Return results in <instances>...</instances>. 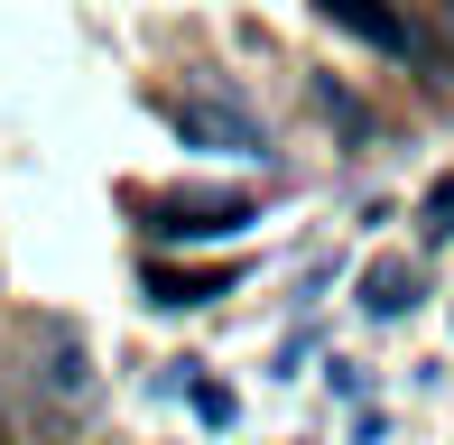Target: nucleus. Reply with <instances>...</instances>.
Returning a JSON list of instances; mask_svg holds the SVG:
<instances>
[{"instance_id":"4","label":"nucleus","mask_w":454,"mask_h":445,"mask_svg":"<svg viewBox=\"0 0 454 445\" xmlns=\"http://www.w3.org/2000/svg\"><path fill=\"white\" fill-rule=\"evenodd\" d=\"M316 10L334 19V28L371 37V47H380V56H418V28H408V19L389 10V0H316Z\"/></svg>"},{"instance_id":"6","label":"nucleus","mask_w":454,"mask_h":445,"mask_svg":"<svg viewBox=\"0 0 454 445\" xmlns=\"http://www.w3.org/2000/svg\"><path fill=\"white\" fill-rule=\"evenodd\" d=\"M47 390H66V399H84L93 390V371H84V343H66L47 325Z\"/></svg>"},{"instance_id":"5","label":"nucleus","mask_w":454,"mask_h":445,"mask_svg":"<svg viewBox=\"0 0 454 445\" xmlns=\"http://www.w3.org/2000/svg\"><path fill=\"white\" fill-rule=\"evenodd\" d=\"M232 288V269H149V307H204Z\"/></svg>"},{"instance_id":"9","label":"nucleus","mask_w":454,"mask_h":445,"mask_svg":"<svg viewBox=\"0 0 454 445\" xmlns=\"http://www.w3.org/2000/svg\"><path fill=\"white\" fill-rule=\"evenodd\" d=\"M445 19H454V0H445Z\"/></svg>"},{"instance_id":"2","label":"nucleus","mask_w":454,"mask_h":445,"mask_svg":"<svg viewBox=\"0 0 454 445\" xmlns=\"http://www.w3.org/2000/svg\"><path fill=\"white\" fill-rule=\"evenodd\" d=\"M241 222H260L251 195H149V232L158 241H223Z\"/></svg>"},{"instance_id":"3","label":"nucleus","mask_w":454,"mask_h":445,"mask_svg":"<svg viewBox=\"0 0 454 445\" xmlns=\"http://www.w3.org/2000/svg\"><path fill=\"white\" fill-rule=\"evenodd\" d=\"M418 297H427V269H418V260H399V251L362 260V278H353V307L371 316V325H399V316H418Z\"/></svg>"},{"instance_id":"8","label":"nucleus","mask_w":454,"mask_h":445,"mask_svg":"<svg viewBox=\"0 0 454 445\" xmlns=\"http://www.w3.org/2000/svg\"><path fill=\"white\" fill-rule=\"evenodd\" d=\"M195 418H204V427H232V390H214V380H195Z\"/></svg>"},{"instance_id":"1","label":"nucleus","mask_w":454,"mask_h":445,"mask_svg":"<svg viewBox=\"0 0 454 445\" xmlns=\"http://www.w3.org/2000/svg\"><path fill=\"white\" fill-rule=\"evenodd\" d=\"M158 112H168V130L185 139V149H232V158H270V130H260V112L241 103L232 84H176V93H158Z\"/></svg>"},{"instance_id":"7","label":"nucleus","mask_w":454,"mask_h":445,"mask_svg":"<svg viewBox=\"0 0 454 445\" xmlns=\"http://www.w3.org/2000/svg\"><path fill=\"white\" fill-rule=\"evenodd\" d=\"M418 232H427V241H454V186H436V195L418 205Z\"/></svg>"}]
</instances>
